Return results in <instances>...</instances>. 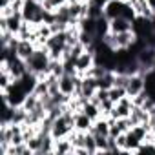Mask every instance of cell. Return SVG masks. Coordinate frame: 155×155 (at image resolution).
<instances>
[{"instance_id":"obj_19","label":"cell","mask_w":155,"mask_h":155,"mask_svg":"<svg viewBox=\"0 0 155 155\" xmlns=\"http://www.w3.org/2000/svg\"><path fill=\"white\" fill-rule=\"evenodd\" d=\"M38 104H40V97H38L37 93H29V95L26 97L22 108H24L26 111H33L35 108H38Z\"/></svg>"},{"instance_id":"obj_24","label":"cell","mask_w":155,"mask_h":155,"mask_svg":"<svg viewBox=\"0 0 155 155\" xmlns=\"http://www.w3.org/2000/svg\"><path fill=\"white\" fill-rule=\"evenodd\" d=\"M146 2H148L150 9H151V11H155V0H146Z\"/></svg>"},{"instance_id":"obj_4","label":"cell","mask_w":155,"mask_h":155,"mask_svg":"<svg viewBox=\"0 0 155 155\" xmlns=\"http://www.w3.org/2000/svg\"><path fill=\"white\" fill-rule=\"evenodd\" d=\"M133 106H135V104H133V99L126 95L124 99H120L119 102H115V106H113L110 117H113L115 120H117V119H128V117L131 115Z\"/></svg>"},{"instance_id":"obj_22","label":"cell","mask_w":155,"mask_h":155,"mask_svg":"<svg viewBox=\"0 0 155 155\" xmlns=\"http://www.w3.org/2000/svg\"><path fill=\"white\" fill-rule=\"evenodd\" d=\"M66 4H68V0H44L42 2L44 9H48V11H57L58 8H62Z\"/></svg>"},{"instance_id":"obj_18","label":"cell","mask_w":155,"mask_h":155,"mask_svg":"<svg viewBox=\"0 0 155 155\" xmlns=\"http://www.w3.org/2000/svg\"><path fill=\"white\" fill-rule=\"evenodd\" d=\"M108 93H110V99H111L113 102H119L120 99H124V97L128 95L126 86H119V84H113V86L108 90Z\"/></svg>"},{"instance_id":"obj_16","label":"cell","mask_w":155,"mask_h":155,"mask_svg":"<svg viewBox=\"0 0 155 155\" xmlns=\"http://www.w3.org/2000/svg\"><path fill=\"white\" fill-rule=\"evenodd\" d=\"M53 153H58V155H68V153H73V144L71 140L66 137V139H55V150Z\"/></svg>"},{"instance_id":"obj_2","label":"cell","mask_w":155,"mask_h":155,"mask_svg":"<svg viewBox=\"0 0 155 155\" xmlns=\"http://www.w3.org/2000/svg\"><path fill=\"white\" fill-rule=\"evenodd\" d=\"M95 64H97V60H95V53H93L91 49L82 51L79 57L75 58V69H77V75L84 77V75L95 66Z\"/></svg>"},{"instance_id":"obj_11","label":"cell","mask_w":155,"mask_h":155,"mask_svg":"<svg viewBox=\"0 0 155 155\" xmlns=\"http://www.w3.org/2000/svg\"><path fill=\"white\" fill-rule=\"evenodd\" d=\"M144 93L155 101V68L144 71Z\"/></svg>"},{"instance_id":"obj_3","label":"cell","mask_w":155,"mask_h":155,"mask_svg":"<svg viewBox=\"0 0 155 155\" xmlns=\"http://www.w3.org/2000/svg\"><path fill=\"white\" fill-rule=\"evenodd\" d=\"M131 29H133L137 38H144V40H148L151 37V33L155 31L153 24H151V18H146V17H140V15H137V18L133 20V28Z\"/></svg>"},{"instance_id":"obj_7","label":"cell","mask_w":155,"mask_h":155,"mask_svg":"<svg viewBox=\"0 0 155 155\" xmlns=\"http://www.w3.org/2000/svg\"><path fill=\"white\" fill-rule=\"evenodd\" d=\"M124 8H126V2L124 0H110L102 6V15L108 18V20H113L117 17H122L124 13Z\"/></svg>"},{"instance_id":"obj_21","label":"cell","mask_w":155,"mask_h":155,"mask_svg":"<svg viewBox=\"0 0 155 155\" xmlns=\"http://www.w3.org/2000/svg\"><path fill=\"white\" fill-rule=\"evenodd\" d=\"M13 115H15V106H11L9 102H4V111H2V124H11V122H13Z\"/></svg>"},{"instance_id":"obj_20","label":"cell","mask_w":155,"mask_h":155,"mask_svg":"<svg viewBox=\"0 0 155 155\" xmlns=\"http://www.w3.org/2000/svg\"><path fill=\"white\" fill-rule=\"evenodd\" d=\"M84 148L90 151V155H95L97 153V142H95V135L91 131H88L84 135Z\"/></svg>"},{"instance_id":"obj_13","label":"cell","mask_w":155,"mask_h":155,"mask_svg":"<svg viewBox=\"0 0 155 155\" xmlns=\"http://www.w3.org/2000/svg\"><path fill=\"white\" fill-rule=\"evenodd\" d=\"M110 126H111L110 117H101V119H97L93 122V126H91L90 131L93 135H110Z\"/></svg>"},{"instance_id":"obj_15","label":"cell","mask_w":155,"mask_h":155,"mask_svg":"<svg viewBox=\"0 0 155 155\" xmlns=\"http://www.w3.org/2000/svg\"><path fill=\"white\" fill-rule=\"evenodd\" d=\"M81 111H84L93 122L97 120V119H101V117H104L102 115V110H101V106L97 104V102H93V101H86L84 104H82V110Z\"/></svg>"},{"instance_id":"obj_8","label":"cell","mask_w":155,"mask_h":155,"mask_svg":"<svg viewBox=\"0 0 155 155\" xmlns=\"http://www.w3.org/2000/svg\"><path fill=\"white\" fill-rule=\"evenodd\" d=\"M38 49V46H37V42L35 40H20L18 38V44H17V55L22 58V60H29L33 55H35V51Z\"/></svg>"},{"instance_id":"obj_17","label":"cell","mask_w":155,"mask_h":155,"mask_svg":"<svg viewBox=\"0 0 155 155\" xmlns=\"http://www.w3.org/2000/svg\"><path fill=\"white\" fill-rule=\"evenodd\" d=\"M17 79L11 75L9 69H0V91H6Z\"/></svg>"},{"instance_id":"obj_1","label":"cell","mask_w":155,"mask_h":155,"mask_svg":"<svg viewBox=\"0 0 155 155\" xmlns=\"http://www.w3.org/2000/svg\"><path fill=\"white\" fill-rule=\"evenodd\" d=\"M49 62H51V57H49V51H48L46 46L44 48H38L35 51V55L29 60H26L28 71L35 73L38 79H46V77L49 75Z\"/></svg>"},{"instance_id":"obj_9","label":"cell","mask_w":155,"mask_h":155,"mask_svg":"<svg viewBox=\"0 0 155 155\" xmlns=\"http://www.w3.org/2000/svg\"><path fill=\"white\" fill-rule=\"evenodd\" d=\"M137 60H139V64H140V68H142L144 71L155 68V48L146 46V48L137 55Z\"/></svg>"},{"instance_id":"obj_26","label":"cell","mask_w":155,"mask_h":155,"mask_svg":"<svg viewBox=\"0 0 155 155\" xmlns=\"http://www.w3.org/2000/svg\"><path fill=\"white\" fill-rule=\"evenodd\" d=\"M35 2H38V4H42V2H44V0H35Z\"/></svg>"},{"instance_id":"obj_14","label":"cell","mask_w":155,"mask_h":155,"mask_svg":"<svg viewBox=\"0 0 155 155\" xmlns=\"http://www.w3.org/2000/svg\"><path fill=\"white\" fill-rule=\"evenodd\" d=\"M135 40H137V37H135L133 29H131V31H124V33H117V35H115L117 49H120V48H131Z\"/></svg>"},{"instance_id":"obj_23","label":"cell","mask_w":155,"mask_h":155,"mask_svg":"<svg viewBox=\"0 0 155 155\" xmlns=\"http://www.w3.org/2000/svg\"><path fill=\"white\" fill-rule=\"evenodd\" d=\"M115 144H117V148L120 150V153H126V133H120V135L115 139Z\"/></svg>"},{"instance_id":"obj_5","label":"cell","mask_w":155,"mask_h":155,"mask_svg":"<svg viewBox=\"0 0 155 155\" xmlns=\"http://www.w3.org/2000/svg\"><path fill=\"white\" fill-rule=\"evenodd\" d=\"M97 90H99V82H97V79H93V77H82V81H81V88H79V95L81 99H84V101H90V99H93L95 97V93H97Z\"/></svg>"},{"instance_id":"obj_27","label":"cell","mask_w":155,"mask_h":155,"mask_svg":"<svg viewBox=\"0 0 155 155\" xmlns=\"http://www.w3.org/2000/svg\"><path fill=\"white\" fill-rule=\"evenodd\" d=\"M153 142H155V139H153Z\"/></svg>"},{"instance_id":"obj_25","label":"cell","mask_w":155,"mask_h":155,"mask_svg":"<svg viewBox=\"0 0 155 155\" xmlns=\"http://www.w3.org/2000/svg\"><path fill=\"white\" fill-rule=\"evenodd\" d=\"M151 24H153V29H155V11H153V15H151Z\"/></svg>"},{"instance_id":"obj_12","label":"cell","mask_w":155,"mask_h":155,"mask_svg":"<svg viewBox=\"0 0 155 155\" xmlns=\"http://www.w3.org/2000/svg\"><path fill=\"white\" fill-rule=\"evenodd\" d=\"M91 126H93V120L84 113V111H77L75 113V130L77 131H90L91 130Z\"/></svg>"},{"instance_id":"obj_6","label":"cell","mask_w":155,"mask_h":155,"mask_svg":"<svg viewBox=\"0 0 155 155\" xmlns=\"http://www.w3.org/2000/svg\"><path fill=\"white\" fill-rule=\"evenodd\" d=\"M126 91H128V97H137V95L144 93V71L133 73L128 77Z\"/></svg>"},{"instance_id":"obj_10","label":"cell","mask_w":155,"mask_h":155,"mask_svg":"<svg viewBox=\"0 0 155 155\" xmlns=\"http://www.w3.org/2000/svg\"><path fill=\"white\" fill-rule=\"evenodd\" d=\"M133 22L124 18V17H117L113 20H110V33L117 35V33H124V31H131Z\"/></svg>"}]
</instances>
